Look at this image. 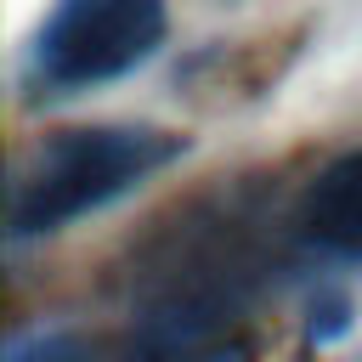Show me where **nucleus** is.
<instances>
[{
	"label": "nucleus",
	"mask_w": 362,
	"mask_h": 362,
	"mask_svg": "<svg viewBox=\"0 0 362 362\" xmlns=\"http://www.w3.org/2000/svg\"><path fill=\"white\" fill-rule=\"evenodd\" d=\"M187 153V136L164 124H68L40 136L6 198V243H45L68 232L74 221L119 204L158 170H170Z\"/></svg>",
	"instance_id": "obj_1"
},
{
	"label": "nucleus",
	"mask_w": 362,
	"mask_h": 362,
	"mask_svg": "<svg viewBox=\"0 0 362 362\" xmlns=\"http://www.w3.org/2000/svg\"><path fill=\"white\" fill-rule=\"evenodd\" d=\"M164 34H170L164 0H57L23 51V96L62 102L102 90L136 74L164 45Z\"/></svg>",
	"instance_id": "obj_2"
},
{
	"label": "nucleus",
	"mask_w": 362,
	"mask_h": 362,
	"mask_svg": "<svg viewBox=\"0 0 362 362\" xmlns=\"http://www.w3.org/2000/svg\"><path fill=\"white\" fill-rule=\"evenodd\" d=\"M294 226L311 249L334 260H362V147L328 158L305 181L294 204Z\"/></svg>",
	"instance_id": "obj_3"
},
{
	"label": "nucleus",
	"mask_w": 362,
	"mask_h": 362,
	"mask_svg": "<svg viewBox=\"0 0 362 362\" xmlns=\"http://www.w3.org/2000/svg\"><path fill=\"white\" fill-rule=\"evenodd\" d=\"M351 334V294L345 288H317L311 317H305V345H334Z\"/></svg>",
	"instance_id": "obj_4"
}]
</instances>
